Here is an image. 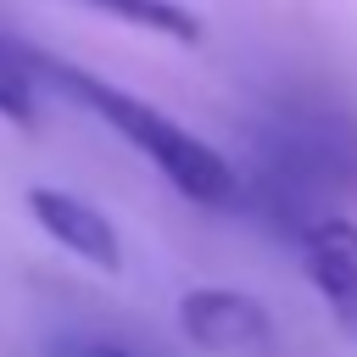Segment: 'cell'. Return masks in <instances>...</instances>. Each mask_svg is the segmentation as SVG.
I'll list each match as a JSON object with an SVG mask.
<instances>
[{"label": "cell", "instance_id": "4", "mask_svg": "<svg viewBox=\"0 0 357 357\" xmlns=\"http://www.w3.org/2000/svg\"><path fill=\"white\" fill-rule=\"evenodd\" d=\"M301 268L312 290L324 296L329 318L357 340V223L351 218H324L301 240Z\"/></svg>", "mask_w": 357, "mask_h": 357}, {"label": "cell", "instance_id": "2", "mask_svg": "<svg viewBox=\"0 0 357 357\" xmlns=\"http://www.w3.org/2000/svg\"><path fill=\"white\" fill-rule=\"evenodd\" d=\"M178 329L212 357H273V318L257 296L201 284L178 301Z\"/></svg>", "mask_w": 357, "mask_h": 357}, {"label": "cell", "instance_id": "5", "mask_svg": "<svg viewBox=\"0 0 357 357\" xmlns=\"http://www.w3.org/2000/svg\"><path fill=\"white\" fill-rule=\"evenodd\" d=\"M0 123L11 128H33L39 123V67H33V45H17L0 33Z\"/></svg>", "mask_w": 357, "mask_h": 357}, {"label": "cell", "instance_id": "7", "mask_svg": "<svg viewBox=\"0 0 357 357\" xmlns=\"http://www.w3.org/2000/svg\"><path fill=\"white\" fill-rule=\"evenodd\" d=\"M61 357H134V351L106 346V340H73V346H61Z\"/></svg>", "mask_w": 357, "mask_h": 357}, {"label": "cell", "instance_id": "1", "mask_svg": "<svg viewBox=\"0 0 357 357\" xmlns=\"http://www.w3.org/2000/svg\"><path fill=\"white\" fill-rule=\"evenodd\" d=\"M33 67H39V84H56V89L78 95L106 128H117V134H123L178 195H190L195 206H234V201H240V173L229 167V156H218L206 139H195L190 128H178V123H173L167 112H156L151 100H139V95H128V89L84 73V67H73V61H50V56H39V50H33Z\"/></svg>", "mask_w": 357, "mask_h": 357}, {"label": "cell", "instance_id": "6", "mask_svg": "<svg viewBox=\"0 0 357 357\" xmlns=\"http://www.w3.org/2000/svg\"><path fill=\"white\" fill-rule=\"evenodd\" d=\"M128 28H145V33H162V39H178V45H195L201 39V22L195 11H184L178 0H84Z\"/></svg>", "mask_w": 357, "mask_h": 357}, {"label": "cell", "instance_id": "3", "mask_svg": "<svg viewBox=\"0 0 357 357\" xmlns=\"http://www.w3.org/2000/svg\"><path fill=\"white\" fill-rule=\"evenodd\" d=\"M28 212H33V223H39L56 245H67L78 262H89V268H100V273H117V268H123L117 229H112V218H106L95 201H84V195H73V190L33 184V190H28Z\"/></svg>", "mask_w": 357, "mask_h": 357}]
</instances>
